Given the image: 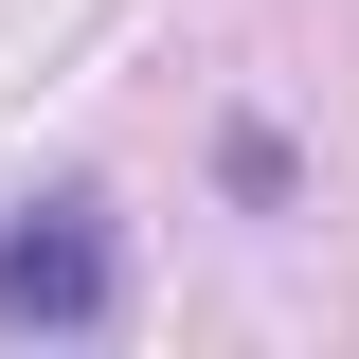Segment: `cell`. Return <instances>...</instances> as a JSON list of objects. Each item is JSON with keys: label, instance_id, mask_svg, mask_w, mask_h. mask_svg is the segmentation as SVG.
I'll return each instance as SVG.
<instances>
[{"label": "cell", "instance_id": "1", "mask_svg": "<svg viewBox=\"0 0 359 359\" xmlns=\"http://www.w3.org/2000/svg\"><path fill=\"white\" fill-rule=\"evenodd\" d=\"M126 306V252L90 216H18L0 233V323H36V341H90V323Z\"/></svg>", "mask_w": 359, "mask_h": 359}]
</instances>
